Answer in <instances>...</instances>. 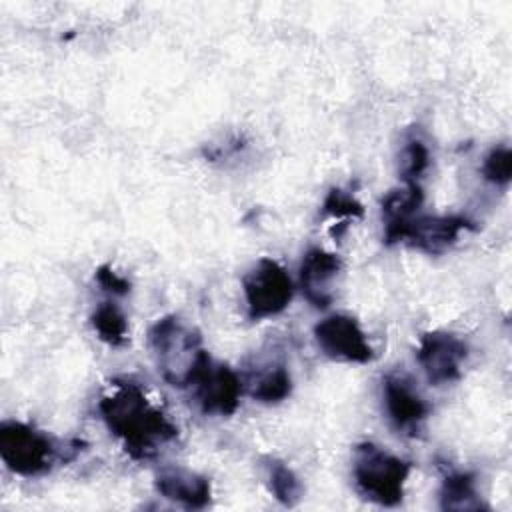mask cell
Returning a JSON list of instances; mask_svg holds the SVG:
<instances>
[{
	"label": "cell",
	"mask_w": 512,
	"mask_h": 512,
	"mask_svg": "<svg viewBox=\"0 0 512 512\" xmlns=\"http://www.w3.org/2000/svg\"><path fill=\"white\" fill-rule=\"evenodd\" d=\"M98 410L106 428L136 460L152 458L160 446L178 436V428L132 380L114 382L100 398Z\"/></svg>",
	"instance_id": "cell-1"
},
{
	"label": "cell",
	"mask_w": 512,
	"mask_h": 512,
	"mask_svg": "<svg viewBox=\"0 0 512 512\" xmlns=\"http://www.w3.org/2000/svg\"><path fill=\"white\" fill-rule=\"evenodd\" d=\"M148 344L158 372L176 388L190 386L210 356L202 348L200 334L176 314L162 316L150 326Z\"/></svg>",
	"instance_id": "cell-2"
},
{
	"label": "cell",
	"mask_w": 512,
	"mask_h": 512,
	"mask_svg": "<svg viewBox=\"0 0 512 512\" xmlns=\"http://www.w3.org/2000/svg\"><path fill=\"white\" fill-rule=\"evenodd\" d=\"M410 464L374 442H362L354 448L352 476L358 492L380 506H396L404 498V484Z\"/></svg>",
	"instance_id": "cell-3"
},
{
	"label": "cell",
	"mask_w": 512,
	"mask_h": 512,
	"mask_svg": "<svg viewBox=\"0 0 512 512\" xmlns=\"http://www.w3.org/2000/svg\"><path fill=\"white\" fill-rule=\"evenodd\" d=\"M0 458L8 470L30 478L46 474L60 458V448L42 430L20 420H4L0 424Z\"/></svg>",
	"instance_id": "cell-4"
},
{
	"label": "cell",
	"mask_w": 512,
	"mask_h": 512,
	"mask_svg": "<svg viewBox=\"0 0 512 512\" xmlns=\"http://www.w3.org/2000/svg\"><path fill=\"white\" fill-rule=\"evenodd\" d=\"M242 292L250 320L280 314L292 300L294 286L288 272L272 258H260L242 278Z\"/></svg>",
	"instance_id": "cell-5"
},
{
	"label": "cell",
	"mask_w": 512,
	"mask_h": 512,
	"mask_svg": "<svg viewBox=\"0 0 512 512\" xmlns=\"http://www.w3.org/2000/svg\"><path fill=\"white\" fill-rule=\"evenodd\" d=\"M314 340L324 356L338 362L366 364L374 350L358 320L348 314H330L314 326Z\"/></svg>",
	"instance_id": "cell-6"
},
{
	"label": "cell",
	"mask_w": 512,
	"mask_h": 512,
	"mask_svg": "<svg viewBox=\"0 0 512 512\" xmlns=\"http://www.w3.org/2000/svg\"><path fill=\"white\" fill-rule=\"evenodd\" d=\"M468 358V346L452 332L432 330L420 336L416 360L426 378L434 386L454 382L462 376V366Z\"/></svg>",
	"instance_id": "cell-7"
},
{
	"label": "cell",
	"mask_w": 512,
	"mask_h": 512,
	"mask_svg": "<svg viewBox=\"0 0 512 512\" xmlns=\"http://www.w3.org/2000/svg\"><path fill=\"white\" fill-rule=\"evenodd\" d=\"M190 386L194 388V398L204 414L230 416L240 404V376L228 364L214 362L210 356L200 366Z\"/></svg>",
	"instance_id": "cell-8"
},
{
	"label": "cell",
	"mask_w": 512,
	"mask_h": 512,
	"mask_svg": "<svg viewBox=\"0 0 512 512\" xmlns=\"http://www.w3.org/2000/svg\"><path fill=\"white\" fill-rule=\"evenodd\" d=\"M382 402L390 424L402 434H418L430 414L428 402L404 374L392 372L382 380Z\"/></svg>",
	"instance_id": "cell-9"
},
{
	"label": "cell",
	"mask_w": 512,
	"mask_h": 512,
	"mask_svg": "<svg viewBox=\"0 0 512 512\" xmlns=\"http://www.w3.org/2000/svg\"><path fill=\"white\" fill-rule=\"evenodd\" d=\"M474 224L464 216H414L400 230L398 242L422 250L426 254H442L452 248L464 230H472Z\"/></svg>",
	"instance_id": "cell-10"
},
{
	"label": "cell",
	"mask_w": 512,
	"mask_h": 512,
	"mask_svg": "<svg viewBox=\"0 0 512 512\" xmlns=\"http://www.w3.org/2000/svg\"><path fill=\"white\" fill-rule=\"evenodd\" d=\"M342 268L340 258L324 248L306 250L300 262V288L314 308H328L334 294L332 284Z\"/></svg>",
	"instance_id": "cell-11"
},
{
	"label": "cell",
	"mask_w": 512,
	"mask_h": 512,
	"mask_svg": "<svg viewBox=\"0 0 512 512\" xmlns=\"http://www.w3.org/2000/svg\"><path fill=\"white\" fill-rule=\"evenodd\" d=\"M154 486L160 496L190 510L206 508L212 500L210 480L182 466L162 468L154 478Z\"/></svg>",
	"instance_id": "cell-12"
},
{
	"label": "cell",
	"mask_w": 512,
	"mask_h": 512,
	"mask_svg": "<svg viewBox=\"0 0 512 512\" xmlns=\"http://www.w3.org/2000/svg\"><path fill=\"white\" fill-rule=\"evenodd\" d=\"M424 192L420 184H404L402 188L390 190L382 200L384 214V240L388 244H396L400 230L404 224L414 218L418 208L422 206Z\"/></svg>",
	"instance_id": "cell-13"
},
{
	"label": "cell",
	"mask_w": 512,
	"mask_h": 512,
	"mask_svg": "<svg viewBox=\"0 0 512 512\" xmlns=\"http://www.w3.org/2000/svg\"><path fill=\"white\" fill-rule=\"evenodd\" d=\"M440 508L442 510H456V512H476L486 510L482 502L476 480L470 472H452L442 480L440 486Z\"/></svg>",
	"instance_id": "cell-14"
},
{
	"label": "cell",
	"mask_w": 512,
	"mask_h": 512,
	"mask_svg": "<svg viewBox=\"0 0 512 512\" xmlns=\"http://www.w3.org/2000/svg\"><path fill=\"white\" fill-rule=\"evenodd\" d=\"M292 392L290 370L282 362H272L250 378V396L262 404H278Z\"/></svg>",
	"instance_id": "cell-15"
},
{
	"label": "cell",
	"mask_w": 512,
	"mask_h": 512,
	"mask_svg": "<svg viewBox=\"0 0 512 512\" xmlns=\"http://www.w3.org/2000/svg\"><path fill=\"white\" fill-rule=\"evenodd\" d=\"M264 476L270 494L282 506H296L304 494V486L296 472L278 458L264 460Z\"/></svg>",
	"instance_id": "cell-16"
},
{
	"label": "cell",
	"mask_w": 512,
	"mask_h": 512,
	"mask_svg": "<svg viewBox=\"0 0 512 512\" xmlns=\"http://www.w3.org/2000/svg\"><path fill=\"white\" fill-rule=\"evenodd\" d=\"M90 324L108 346H122L128 340V320L114 302H100L90 316Z\"/></svg>",
	"instance_id": "cell-17"
},
{
	"label": "cell",
	"mask_w": 512,
	"mask_h": 512,
	"mask_svg": "<svg viewBox=\"0 0 512 512\" xmlns=\"http://www.w3.org/2000/svg\"><path fill=\"white\" fill-rule=\"evenodd\" d=\"M430 166V150L420 138H410L400 150V176L404 184H420Z\"/></svg>",
	"instance_id": "cell-18"
},
{
	"label": "cell",
	"mask_w": 512,
	"mask_h": 512,
	"mask_svg": "<svg viewBox=\"0 0 512 512\" xmlns=\"http://www.w3.org/2000/svg\"><path fill=\"white\" fill-rule=\"evenodd\" d=\"M482 176L494 186H506L512 176V152L508 146H494L482 162Z\"/></svg>",
	"instance_id": "cell-19"
},
{
	"label": "cell",
	"mask_w": 512,
	"mask_h": 512,
	"mask_svg": "<svg viewBox=\"0 0 512 512\" xmlns=\"http://www.w3.org/2000/svg\"><path fill=\"white\" fill-rule=\"evenodd\" d=\"M322 210H324V214H328L332 218H346V220L352 218L354 220V218L364 216L362 204L350 192H344L342 188H330V192L326 194V198L322 202Z\"/></svg>",
	"instance_id": "cell-20"
},
{
	"label": "cell",
	"mask_w": 512,
	"mask_h": 512,
	"mask_svg": "<svg viewBox=\"0 0 512 512\" xmlns=\"http://www.w3.org/2000/svg\"><path fill=\"white\" fill-rule=\"evenodd\" d=\"M96 282L100 284L102 290H106V292H110L114 296H124V294L130 292V282L124 276H120L118 272H114L110 266H106V264L96 270Z\"/></svg>",
	"instance_id": "cell-21"
}]
</instances>
